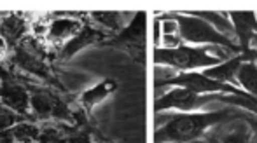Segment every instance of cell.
<instances>
[{
	"label": "cell",
	"mask_w": 257,
	"mask_h": 143,
	"mask_svg": "<svg viewBox=\"0 0 257 143\" xmlns=\"http://www.w3.org/2000/svg\"><path fill=\"white\" fill-rule=\"evenodd\" d=\"M236 117L234 110H219V112L206 114H182L168 119L165 126H161L154 133L156 143H189L201 134L206 133L212 126Z\"/></svg>",
	"instance_id": "1"
},
{
	"label": "cell",
	"mask_w": 257,
	"mask_h": 143,
	"mask_svg": "<svg viewBox=\"0 0 257 143\" xmlns=\"http://www.w3.org/2000/svg\"><path fill=\"white\" fill-rule=\"evenodd\" d=\"M46 48L39 38L35 37H27L20 42V44L14 48L13 54V66L18 70H21L23 74L34 75V77L41 78L49 84H58L54 80L51 70H49L48 63H46Z\"/></svg>",
	"instance_id": "2"
},
{
	"label": "cell",
	"mask_w": 257,
	"mask_h": 143,
	"mask_svg": "<svg viewBox=\"0 0 257 143\" xmlns=\"http://www.w3.org/2000/svg\"><path fill=\"white\" fill-rule=\"evenodd\" d=\"M154 63L156 65H170L179 70H193L206 68L222 63L217 56H210L203 48H189V46H179V48H156L154 49Z\"/></svg>",
	"instance_id": "3"
},
{
	"label": "cell",
	"mask_w": 257,
	"mask_h": 143,
	"mask_svg": "<svg viewBox=\"0 0 257 143\" xmlns=\"http://www.w3.org/2000/svg\"><path fill=\"white\" fill-rule=\"evenodd\" d=\"M173 21L179 24V34L182 40L193 42V44H212L219 46V48H226L227 51L240 52V48L229 37L219 34L215 28L210 26L200 18H187L184 14H175Z\"/></svg>",
	"instance_id": "4"
},
{
	"label": "cell",
	"mask_w": 257,
	"mask_h": 143,
	"mask_svg": "<svg viewBox=\"0 0 257 143\" xmlns=\"http://www.w3.org/2000/svg\"><path fill=\"white\" fill-rule=\"evenodd\" d=\"M147 12L140 10L135 14L132 23L124 26L121 32L112 35L103 46H110V48L121 49V51L128 52L133 58V62L144 63L146 62V37H147Z\"/></svg>",
	"instance_id": "5"
},
{
	"label": "cell",
	"mask_w": 257,
	"mask_h": 143,
	"mask_svg": "<svg viewBox=\"0 0 257 143\" xmlns=\"http://www.w3.org/2000/svg\"><path fill=\"white\" fill-rule=\"evenodd\" d=\"M166 86H177V88L189 89V91L200 92V94H208V92H227V94L234 96H243L247 98L245 91L234 88L233 84H224V82L213 80L210 77H205L203 74H180L172 78H163V80H156V88H166Z\"/></svg>",
	"instance_id": "6"
},
{
	"label": "cell",
	"mask_w": 257,
	"mask_h": 143,
	"mask_svg": "<svg viewBox=\"0 0 257 143\" xmlns=\"http://www.w3.org/2000/svg\"><path fill=\"white\" fill-rule=\"evenodd\" d=\"M30 112L42 120H61L72 122L74 116L68 110L67 103L49 91H35L30 94Z\"/></svg>",
	"instance_id": "7"
},
{
	"label": "cell",
	"mask_w": 257,
	"mask_h": 143,
	"mask_svg": "<svg viewBox=\"0 0 257 143\" xmlns=\"http://www.w3.org/2000/svg\"><path fill=\"white\" fill-rule=\"evenodd\" d=\"M210 102H219V96L200 94V92L189 91V89L177 88L172 89L170 92H166L165 96H161L154 103V110L156 112H161V110L177 108L184 110V112H193V110L201 108V106H205Z\"/></svg>",
	"instance_id": "8"
},
{
	"label": "cell",
	"mask_w": 257,
	"mask_h": 143,
	"mask_svg": "<svg viewBox=\"0 0 257 143\" xmlns=\"http://www.w3.org/2000/svg\"><path fill=\"white\" fill-rule=\"evenodd\" d=\"M227 16H229L233 30L238 37V48H240L241 54L248 56L254 62L257 60V51L250 48V40L257 34V14L254 10H233Z\"/></svg>",
	"instance_id": "9"
},
{
	"label": "cell",
	"mask_w": 257,
	"mask_h": 143,
	"mask_svg": "<svg viewBox=\"0 0 257 143\" xmlns=\"http://www.w3.org/2000/svg\"><path fill=\"white\" fill-rule=\"evenodd\" d=\"M82 24H84V21L77 20V18H49L41 42L46 46H51V48L61 49L72 37L77 35Z\"/></svg>",
	"instance_id": "10"
},
{
	"label": "cell",
	"mask_w": 257,
	"mask_h": 143,
	"mask_svg": "<svg viewBox=\"0 0 257 143\" xmlns=\"http://www.w3.org/2000/svg\"><path fill=\"white\" fill-rule=\"evenodd\" d=\"M112 37V34L102 30L100 26H93V24H82V28L77 32L75 37H72L63 48L60 49V58L63 62L70 60L72 56H75L77 52H81L84 48L88 46H95V44H105L108 38Z\"/></svg>",
	"instance_id": "11"
},
{
	"label": "cell",
	"mask_w": 257,
	"mask_h": 143,
	"mask_svg": "<svg viewBox=\"0 0 257 143\" xmlns=\"http://www.w3.org/2000/svg\"><path fill=\"white\" fill-rule=\"evenodd\" d=\"M30 32V21L23 12H0V38L7 49H14Z\"/></svg>",
	"instance_id": "12"
},
{
	"label": "cell",
	"mask_w": 257,
	"mask_h": 143,
	"mask_svg": "<svg viewBox=\"0 0 257 143\" xmlns=\"http://www.w3.org/2000/svg\"><path fill=\"white\" fill-rule=\"evenodd\" d=\"M117 89V82L112 80V78H105V80L98 82L96 86L89 88L88 91H84L79 98V105H81L82 112L91 114L98 103H102L105 98L112 94V92Z\"/></svg>",
	"instance_id": "13"
},
{
	"label": "cell",
	"mask_w": 257,
	"mask_h": 143,
	"mask_svg": "<svg viewBox=\"0 0 257 143\" xmlns=\"http://www.w3.org/2000/svg\"><path fill=\"white\" fill-rule=\"evenodd\" d=\"M247 62H252V60L248 58V56L240 54V56H236V58L227 60V62H222V63H219V65L212 66V68L205 70L203 75L205 77L213 78V80L229 84V82L234 80V77H236L238 68L241 66V63H247Z\"/></svg>",
	"instance_id": "14"
},
{
	"label": "cell",
	"mask_w": 257,
	"mask_h": 143,
	"mask_svg": "<svg viewBox=\"0 0 257 143\" xmlns=\"http://www.w3.org/2000/svg\"><path fill=\"white\" fill-rule=\"evenodd\" d=\"M236 122L231 124V128L224 134H220L215 143H252V131L243 119L238 114Z\"/></svg>",
	"instance_id": "15"
},
{
	"label": "cell",
	"mask_w": 257,
	"mask_h": 143,
	"mask_svg": "<svg viewBox=\"0 0 257 143\" xmlns=\"http://www.w3.org/2000/svg\"><path fill=\"white\" fill-rule=\"evenodd\" d=\"M191 16H198L200 20H203L205 23H208L210 26L215 28L219 34H231L233 30V24H231L229 18H226V12H215V10H193Z\"/></svg>",
	"instance_id": "16"
},
{
	"label": "cell",
	"mask_w": 257,
	"mask_h": 143,
	"mask_svg": "<svg viewBox=\"0 0 257 143\" xmlns=\"http://www.w3.org/2000/svg\"><path fill=\"white\" fill-rule=\"evenodd\" d=\"M240 84L245 88V92L257 98V65L254 62L241 63V66L238 68L236 74Z\"/></svg>",
	"instance_id": "17"
},
{
	"label": "cell",
	"mask_w": 257,
	"mask_h": 143,
	"mask_svg": "<svg viewBox=\"0 0 257 143\" xmlns=\"http://www.w3.org/2000/svg\"><path fill=\"white\" fill-rule=\"evenodd\" d=\"M89 16L93 18L96 24H100V28L108 34L115 35L117 32L122 30L121 26V14L119 12H110V10H102V12H89Z\"/></svg>",
	"instance_id": "18"
},
{
	"label": "cell",
	"mask_w": 257,
	"mask_h": 143,
	"mask_svg": "<svg viewBox=\"0 0 257 143\" xmlns=\"http://www.w3.org/2000/svg\"><path fill=\"white\" fill-rule=\"evenodd\" d=\"M68 133L60 126H48L39 131L37 143H67Z\"/></svg>",
	"instance_id": "19"
},
{
	"label": "cell",
	"mask_w": 257,
	"mask_h": 143,
	"mask_svg": "<svg viewBox=\"0 0 257 143\" xmlns=\"http://www.w3.org/2000/svg\"><path fill=\"white\" fill-rule=\"evenodd\" d=\"M20 117L21 116H18L14 110L7 108V106H4L2 103H0V131H6V130H9V128H13L14 124H18Z\"/></svg>",
	"instance_id": "20"
},
{
	"label": "cell",
	"mask_w": 257,
	"mask_h": 143,
	"mask_svg": "<svg viewBox=\"0 0 257 143\" xmlns=\"http://www.w3.org/2000/svg\"><path fill=\"white\" fill-rule=\"evenodd\" d=\"M67 143H93V140H91V136H89V133L75 130L67 136Z\"/></svg>",
	"instance_id": "21"
},
{
	"label": "cell",
	"mask_w": 257,
	"mask_h": 143,
	"mask_svg": "<svg viewBox=\"0 0 257 143\" xmlns=\"http://www.w3.org/2000/svg\"><path fill=\"white\" fill-rule=\"evenodd\" d=\"M247 116V114H245ZM240 117L241 119L247 122V126L250 128V131H252V143H257V117H252V116H247V117H243L240 114Z\"/></svg>",
	"instance_id": "22"
},
{
	"label": "cell",
	"mask_w": 257,
	"mask_h": 143,
	"mask_svg": "<svg viewBox=\"0 0 257 143\" xmlns=\"http://www.w3.org/2000/svg\"><path fill=\"white\" fill-rule=\"evenodd\" d=\"M7 51H9V49H7L6 42H4L2 38H0V63H2V60L7 56Z\"/></svg>",
	"instance_id": "23"
},
{
	"label": "cell",
	"mask_w": 257,
	"mask_h": 143,
	"mask_svg": "<svg viewBox=\"0 0 257 143\" xmlns=\"http://www.w3.org/2000/svg\"><path fill=\"white\" fill-rule=\"evenodd\" d=\"M154 32H156V34H154V42H156V44H159V21L158 20H156V23H154Z\"/></svg>",
	"instance_id": "24"
},
{
	"label": "cell",
	"mask_w": 257,
	"mask_h": 143,
	"mask_svg": "<svg viewBox=\"0 0 257 143\" xmlns=\"http://www.w3.org/2000/svg\"><path fill=\"white\" fill-rule=\"evenodd\" d=\"M250 48L254 49V51H257V34L252 37V40H250Z\"/></svg>",
	"instance_id": "25"
},
{
	"label": "cell",
	"mask_w": 257,
	"mask_h": 143,
	"mask_svg": "<svg viewBox=\"0 0 257 143\" xmlns=\"http://www.w3.org/2000/svg\"><path fill=\"white\" fill-rule=\"evenodd\" d=\"M0 86H2V84H0Z\"/></svg>",
	"instance_id": "26"
}]
</instances>
